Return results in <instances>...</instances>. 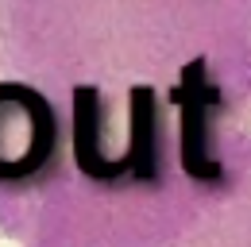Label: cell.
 <instances>
[{"instance_id": "cell-1", "label": "cell", "mask_w": 251, "mask_h": 247, "mask_svg": "<svg viewBox=\"0 0 251 247\" xmlns=\"http://www.w3.org/2000/svg\"><path fill=\"white\" fill-rule=\"evenodd\" d=\"M251 127V0H0V201L89 224L213 170Z\"/></svg>"}, {"instance_id": "cell-2", "label": "cell", "mask_w": 251, "mask_h": 247, "mask_svg": "<svg viewBox=\"0 0 251 247\" xmlns=\"http://www.w3.org/2000/svg\"><path fill=\"white\" fill-rule=\"evenodd\" d=\"M62 247H251V127L213 170L74 228Z\"/></svg>"}]
</instances>
